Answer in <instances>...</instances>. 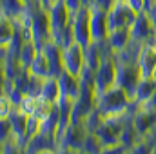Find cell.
I'll return each instance as SVG.
<instances>
[{
    "instance_id": "10",
    "label": "cell",
    "mask_w": 156,
    "mask_h": 154,
    "mask_svg": "<svg viewBox=\"0 0 156 154\" xmlns=\"http://www.w3.org/2000/svg\"><path fill=\"white\" fill-rule=\"evenodd\" d=\"M40 51L45 54V58H47V62H49L51 76L58 78L64 71H66V67H64V58H62V47H60V45H56L53 40H49V42H47Z\"/></svg>"
},
{
    "instance_id": "8",
    "label": "cell",
    "mask_w": 156,
    "mask_h": 154,
    "mask_svg": "<svg viewBox=\"0 0 156 154\" xmlns=\"http://www.w3.org/2000/svg\"><path fill=\"white\" fill-rule=\"evenodd\" d=\"M131 38L140 42V44H151V40L156 33V27L153 26L151 18L147 16V13H138L134 22L131 24Z\"/></svg>"
},
{
    "instance_id": "1",
    "label": "cell",
    "mask_w": 156,
    "mask_h": 154,
    "mask_svg": "<svg viewBox=\"0 0 156 154\" xmlns=\"http://www.w3.org/2000/svg\"><path fill=\"white\" fill-rule=\"evenodd\" d=\"M131 96L118 85H113L100 96H96V109L104 114V118L123 114L129 109Z\"/></svg>"
},
{
    "instance_id": "38",
    "label": "cell",
    "mask_w": 156,
    "mask_h": 154,
    "mask_svg": "<svg viewBox=\"0 0 156 154\" xmlns=\"http://www.w3.org/2000/svg\"><path fill=\"white\" fill-rule=\"evenodd\" d=\"M116 4H118L116 0H96V2H94V5H96V7H100V9L107 11V13H109Z\"/></svg>"
},
{
    "instance_id": "17",
    "label": "cell",
    "mask_w": 156,
    "mask_h": 154,
    "mask_svg": "<svg viewBox=\"0 0 156 154\" xmlns=\"http://www.w3.org/2000/svg\"><path fill=\"white\" fill-rule=\"evenodd\" d=\"M142 47H144V44H140L136 40H131L122 51H116L115 53V62L116 64H136Z\"/></svg>"
},
{
    "instance_id": "29",
    "label": "cell",
    "mask_w": 156,
    "mask_h": 154,
    "mask_svg": "<svg viewBox=\"0 0 156 154\" xmlns=\"http://www.w3.org/2000/svg\"><path fill=\"white\" fill-rule=\"evenodd\" d=\"M37 102H38V98H37V96H31V94H24V98H22V102H20V105H18V109H20L24 114L31 116L33 113H35Z\"/></svg>"
},
{
    "instance_id": "12",
    "label": "cell",
    "mask_w": 156,
    "mask_h": 154,
    "mask_svg": "<svg viewBox=\"0 0 156 154\" xmlns=\"http://www.w3.org/2000/svg\"><path fill=\"white\" fill-rule=\"evenodd\" d=\"M136 65L140 69L142 78L153 76V71H154V67H156V49L153 47V44H144Z\"/></svg>"
},
{
    "instance_id": "41",
    "label": "cell",
    "mask_w": 156,
    "mask_h": 154,
    "mask_svg": "<svg viewBox=\"0 0 156 154\" xmlns=\"http://www.w3.org/2000/svg\"><path fill=\"white\" fill-rule=\"evenodd\" d=\"M38 2L44 5V7H45V9H49V7L53 5V2H55V0H38Z\"/></svg>"
},
{
    "instance_id": "14",
    "label": "cell",
    "mask_w": 156,
    "mask_h": 154,
    "mask_svg": "<svg viewBox=\"0 0 156 154\" xmlns=\"http://www.w3.org/2000/svg\"><path fill=\"white\" fill-rule=\"evenodd\" d=\"M58 83H60V96L69 98L73 102L78 98L80 89H82V80H80V76H75V75L64 71L58 76Z\"/></svg>"
},
{
    "instance_id": "9",
    "label": "cell",
    "mask_w": 156,
    "mask_h": 154,
    "mask_svg": "<svg viewBox=\"0 0 156 154\" xmlns=\"http://www.w3.org/2000/svg\"><path fill=\"white\" fill-rule=\"evenodd\" d=\"M134 18H136V13L125 2H118L116 5L107 13L109 31L118 29V27H131V24L134 22Z\"/></svg>"
},
{
    "instance_id": "13",
    "label": "cell",
    "mask_w": 156,
    "mask_h": 154,
    "mask_svg": "<svg viewBox=\"0 0 156 154\" xmlns=\"http://www.w3.org/2000/svg\"><path fill=\"white\" fill-rule=\"evenodd\" d=\"M9 123H11V129H13V138L24 147L26 142H27V136H26V125H27V114H24L20 109L13 107L11 113L7 116Z\"/></svg>"
},
{
    "instance_id": "18",
    "label": "cell",
    "mask_w": 156,
    "mask_h": 154,
    "mask_svg": "<svg viewBox=\"0 0 156 154\" xmlns=\"http://www.w3.org/2000/svg\"><path fill=\"white\" fill-rule=\"evenodd\" d=\"M38 98L47 100V102H51V103H56V102H58V98H60V83H58V78L56 76L44 78L42 91H40Z\"/></svg>"
},
{
    "instance_id": "45",
    "label": "cell",
    "mask_w": 156,
    "mask_h": 154,
    "mask_svg": "<svg viewBox=\"0 0 156 154\" xmlns=\"http://www.w3.org/2000/svg\"><path fill=\"white\" fill-rule=\"evenodd\" d=\"M151 154H156V142H153V152Z\"/></svg>"
},
{
    "instance_id": "19",
    "label": "cell",
    "mask_w": 156,
    "mask_h": 154,
    "mask_svg": "<svg viewBox=\"0 0 156 154\" xmlns=\"http://www.w3.org/2000/svg\"><path fill=\"white\" fill-rule=\"evenodd\" d=\"M131 29L129 27H118V29H113L109 31V37H107V42L109 45L113 47V51H122L129 42H131Z\"/></svg>"
},
{
    "instance_id": "27",
    "label": "cell",
    "mask_w": 156,
    "mask_h": 154,
    "mask_svg": "<svg viewBox=\"0 0 156 154\" xmlns=\"http://www.w3.org/2000/svg\"><path fill=\"white\" fill-rule=\"evenodd\" d=\"M55 105H56V103H51V102H47V100H42V98H38V102H37V107H35V113H33V116H37L38 120H44V118H47V116L53 113Z\"/></svg>"
},
{
    "instance_id": "4",
    "label": "cell",
    "mask_w": 156,
    "mask_h": 154,
    "mask_svg": "<svg viewBox=\"0 0 156 154\" xmlns=\"http://www.w3.org/2000/svg\"><path fill=\"white\" fill-rule=\"evenodd\" d=\"M71 27H73L75 42L80 44L82 47H87L93 42V38H91V27H89V7H82L78 13L73 15Z\"/></svg>"
},
{
    "instance_id": "46",
    "label": "cell",
    "mask_w": 156,
    "mask_h": 154,
    "mask_svg": "<svg viewBox=\"0 0 156 154\" xmlns=\"http://www.w3.org/2000/svg\"><path fill=\"white\" fill-rule=\"evenodd\" d=\"M151 78H153V80L156 82V67H154V71H153V76H151Z\"/></svg>"
},
{
    "instance_id": "34",
    "label": "cell",
    "mask_w": 156,
    "mask_h": 154,
    "mask_svg": "<svg viewBox=\"0 0 156 154\" xmlns=\"http://www.w3.org/2000/svg\"><path fill=\"white\" fill-rule=\"evenodd\" d=\"M11 109H13V105H11L9 98L5 94H2V100H0V118H7L9 113H11Z\"/></svg>"
},
{
    "instance_id": "43",
    "label": "cell",
    "mask_w": 156,
    "mask_h": 154,
    "mask_svg": "<svg viewBox=\"0 0 156 154\" xmlns=\"http://www.w3.org/2000/svg\"><path fill=\"white\" fill-rule=\"evenodd\" d=\"M38 154H58V152H56V149H49V151H42Z\"/></svg>"
},
{
    "instance_id": "47",
    "label": "cell",
    "mask_w": 156,
    "mask_h": 154,
    "mask_svg": "<svg viewBox=\"0 0 156 154\" xmlns=\"http://www.w3.org/2000/svg\"><path fill=\"white\" fill-rule=\"evenodd\" d=\"M22 2H24V4H31L33 0H22Z\"/></svg>"
},
{
    "instance_id": "33",
    "label": "cell",
    "mask_w": 156,
    "mask_h": 154,
    "mask_svg": "<svg viewBox=\"0 0 156 154\" xmlns=\"http://www.w3.org/2000/svg\"><path fill=\"white\" fill-rule=\"evenodd\" d=\"M13 136V129L7 118H0V142H7Z\"/></svg>"
},
{
    "instance_id": "24",
    "label": "cell",
    "mask_w": 156,
    "mask_h": 154,
    "mask_svg": "<svg viewBox=\"0 0 156 154\" xmlns=\"http://www.w3.org/2000/svg\"><path fill=\"white\" fill-rule=\"evenodd\" d=\"M138 140H140V136H138V132H136V129H134V125H133V120H131V121H127V123L123 125V129H122V132H120V143L125 145L127 151H129Z\"/></svg>"
},
{
    "instance_id": "35",
    "label": "cell",
    "mask_w": 156,
    "mask_h": 154,
    "mask_svg": "<svg viewBox=\"0 0 156 154\" xmlns=\"http://www.w3.org/2000/svg\"><path fill=\"white\" fill-rule=\"evenodd\" d=\"M125 4L138 15V13H144L145 7H147V2L145 0H125Z\"/></svg>"
},
{
    "instance_id": "30",
    "label": "cell",
    "mask_w": 156,
    "mask_h": 154,
    "mask_svg": "<svg viewBox=\"0 0 156 154\" xmlns=\"http://www.w3.org/2000/svg\"><path fill=\"white\" fill-rule=\"evenodd\" d=\"M42 83H44V78L38 76H31L27 80V85H26V94H31V96H40V91H42Z\"/></svg>"
},
{
    "instance_id": "48",
    "label": "cell",
    "mask_w": 156,
    "mask_h": 154,
    "mask_svg": "<svg viewBox=\"0 0 156 154\" xmlns=\"http://www.w3.org/2000/svg\"><path fill=\"white\" fill-rule=\"evenodd\" d=\"M116 2H125V0H116Z\"/></svg>"
},
{
    "instance_id": "49",
    "label": "cell",
    "mask_w": 156,
    "mask_h": 154,
    "mask_svg": "<svg viewBox=\"0 0 156 154\" xmlns=\"http://www.w3.org/2000/svg\"><path fill=\"white\" fill-rule=\"evenodd\" d=\"M127 154H129V152H127Z\"/></svg>"
},
{
    "instance_id": "22",
    "label": "cell",
    "mask_w": 156,
    "mask_h": 154,
    "mask_svg": "<svg viewBox=\"0 0 156 154\" xmlns=\"http://www.w3.org/2000/svg\"><path fill=\"white\" fill-rule=\"evenodd\" d=\"M15 33H16V27H15L13 20H9V18L0 15V47L9 45V42L13 40Z\"/></svg>"
},
{
    "instance_id": "31",
    "label": "cell",
    "mask_w": 156,
    "mask_h": 154,
    "mask_svg": "<svg viewBox=\"0 0 156 154\" xmlns=\"http://www.w3.org/2000/svg\"><path fill=\"white\" fill-rule=\"evenodd\" d=\"M2 154H26L24 147L11 136L7 142H2Z\"/></svg>"
},
{
    "instance_id": "5",
    "label": "cell",
    "mask_w": 156,
    "mask_h": 154,
    "mask_svg": "<svg viewBox=\"0 0 156 154\" xmlns=\"http://www.w3.org/2000/svg\"><path fill=\"white\" fill-rule=\"evenodd\" d=\"M71 11L66 7L64 0H55L49 7V22H51V38L56 37L60 31H64L67 26H71Z\"/></svg>"
},
{
    "instance_id": "23",
    "label": "cell",
    "mask_w": 156,
    "mask_h": 154,
    "mask_svg": "<svg viewBox=\"0 0 156 154\" xmlns=\"http://www.w3.org/2000/svg\"><path fill=\"white\" fill-rule=\"evenodd\" d=\"M38 51L40 49L33 44V42H24V45H22V49H20V53H18V62H20V65H22L24 69H27V67L31 65V62L35 60V56H37Z\"/></svg>"
},
{
    "instance_id": "21",
    "label": "cell",
    "mask_w": 156,
    "mask_h": 154,
    "mask_svg": "<svg viewBox=\"0 0 156 154\" xmlns=\"http://www.w3.org/2000/svg\"><path fill=\"white\" fill-rule=\"evenodd\" d=\"M27 71H29V75H31V76H38V78L51 76L49 62H47V58H45V54H44L42 51L37 53V56H35V60L31 62V65L27 67Z\"/></svg>"
},
{
    "instance_id": "32",
    "label": "cell",
    "mask_w": 156,
    "mask_h": 154,
    "mask_svg": "<svg viewBox=\"0 0 156 154\" xmlns=\"http://www.w3.org/2000/svg\"><path fill=\"white\" fill-rule=\"evenodd\" d=\"M38 132H40V120L33 114L27 116V125H26V136H27V140L33 138Z\"/></svg>"
},
{
    "instance_id": "7",
    "label": "cell",
    "mask_w": 156,
    "mask_h": 154,
    "mask_svg": "<svg viewBox=\"0 0 156 154\" xmlns=\"http://www.w3.org/2000/svg\"><path fill=\"white\" fill-rule=\"evenodd\" d=\"M62 58H64V67L67 73L80 76L83 67H85V56H83V47L80 44H71L69 47L62 49Z\"/></svg>"
},
{
    "instance_id": "15",
    "label": "cell",
    "mask_w": 156,
    "mask_h": 154,
    "mask_svg": "<svg viewBox=\"0 0 156 154\" xmlns=\"http://www.w3.org/2000/svg\"><path fill=\"white\" fill-rule=\"evenodd\" d=\"M49 149H56V140L45 134H35L33 138H29L24 145V152L26 154H38L42 151H49Z\"/></svg>"
},
{
    "instance_id": "28",
    "label": "cell",
    "mask_w": 156,
    "mask_h": 154,
    "mask_svg": "<svg viewBox=\"0 0 156 154\" xmlns=\"http://www.w3.org/2000/svg\"><path fill=\"white\" fill-rule=\"evenodd\" d=\"M151 152H153V142L149 138H140L129 149V154H151Z\"/></svg>"
},
{
    "instance_id": "6",
    "label": "cell",
    "mask_w": 156,
    "mask_h": 154,
    "mask_svg": "<svg viewBox=\"0 0 156 154\" xmlns=\"http://www.w3.org/2000/svg\"><path fill=\"white\" fill-rule=\"evenodd\" d=\"M89 27H91V38L93 42H104L109 37V26H107V11L93 5L89 7Z\"/></svg>"
},
{
    "instance_id": "11",
    "label": "cell",
    "mask_w": 156,
    "mask_h": 154,
    "mask_svg": "<svg viewBox=\"0 0 156 154\" xmlns=\"http://www.w3.org/2000/svg\"><path fill=\"white\" fill-rule=\"evenodd\" d=\"M133 125H134L140 138H147L156 129V114L151 113V111H145L144 107H140L133 116Z\"/></svg>"
},
{
    "instance_id": "20",
    "label": "cell",
    "mask_w": 156,
    "mask_h": 154,
    "mask_svg": "<svg viewBox=\"0 0 156 154\" xmlns=\"http://www.w3.org/2000/svg\"><path fill=\"white\" fill-rule=\"evenodd\" d=\"M26 9V4L22 0H0V11L2 16L9 18V20H16L22 16Z\"/></svg>"
},
{
    "instance_id": "40",
    "label": "cell",
    "mask_w": 156,
    "mask_h": 154,
    "mask_svg": "<svg viewBox=\"0 0 156 154\" xmlns=\"http://www.w3.org/2000/svg\"><path fill=\"white\" fill-rule=\"evenodd\" d=\"M145 13H147V16L151 18V22H153V26L156 27V0H153V2L149 4V7L145 9Z\"/></svg>"
},
{
    "instance_id": "16",
    "label": "cell",
    "mask_w": 156,
    "mask_h": 154,
    "mask_svg": "<svg viewBox=\"0 0 156 154\" xmlns=\"http://www.w3.org/2000/svg\"><path fill=\"white\" fill-rule=\"evenodd\" d=\"M154 91H156V82L154 80H153V78H142V80L138 82V85H136V89H134L131 100L142 107V105L153 96Z\"/></svg>"
},
{
    "instance_id": "42",
    "label": "cell",
    "mask_w": 156,
    "mask_h": 154,
    "mask_svg": "<svg viewBox=\"0 0 156 154\" xmlns=\"http://www.w3.org/2000/svg\"><path fill=\"white\" fill-rule=\"evenodd\" d=\"M94 2H96V0H83V5H85V7H93Z\"/></svg>"
},
{
    "instance_id": "37",
    "label": "cell",
    "mask_w": 156,
    "mask_h": 154,
    "mask_svg": "<svg viewBox=\"0 0 156 154\" xmlns=\"http://www.w3.org/2000/svg\"><path fill=\"white\" fill-rule=\"evenodd\" d=\"M64 4H66V7L71 11V15L78 13L82 7H85V5H83V0H64Z\"/></svg>"
},
{
    "instance_id": "26",
    "label": "cell",
    "mask_w": 156,
    "mask_h": 154,
    "mask_svg": "<svg viewBox=\"0 0 156 154\" xmlns=\"http://www.w3.org/2000/svg\"><path fill=\"white\" fill-rule=\"evenodd\" d=\"M82 151H83L85 154H102V151H104V145L100 143V140L96 138V134L89 132V134L85 136V142H83Z\"/></svg>"
},
{
    "instance_id": "25",
    "label": "cell",
    "mask_w": 156,
    "mask_h": 154,
    "mask_svg": "<svg viewBox=\"0 0 156 154\" xmlns=\"http://www.w3.org/2000/svg\"><path fill=\"white\" fill-rule=\"evenodd\" d=\"M104 121H105L104 114L94 107V109L87 114V118L83 120V127H85V131H87V132H93V134H94V132H96V129H98Z\"/></svg>"
},
{
    "instance_id": "39",
    "label": "cell",
    "mask_w": 156,
    "mask_h": 154,
    "mask_svg": "<svg viewBox=\"0 0 156 154\" xmlns=\"http://www.w3.org/2000/svg\"><path fill=\"white\" fill-rule=\"evenodd\" d=\"M142 107H144L145 111H151V113H154V114H156V91L153 93V96H151V98L142 105Z\"/></svg>"
},
{
    "instance_id": "2",
    "label": "cell",
    "mask_w": 156,
    "mask_h": 154,
    "mask_svg": "<svg viewBox=\"0 0 156 154\" xmlns=\"http://www.w3.org/2000/svg\"><path fill=\"white\" fill-rule=\"evenodd\" d=\"M89 132L85 131L83 125H73L69 123L66 131L56 138V151L58 149H67V151H82L85 136Z\"/></svg>"
},
{
    "instance_id": "36",
    "label": "cell",
    "mask_w": 156,
    "mask_h": 154,
    "mask_svg": "<svg viewBox=\"0 0 156 154\" xmlns=\"http://www.w3.org/2000/svg\"><path fill=\"white\" fill-rule=\"evenodd\" d=\"M127 147L122 145V143H116V145H109V147H104L102 154H127Z\"/></svg>"
},
{
    "instance_id": "44",
    "label": "cell",
    "mask_w": 156,
    "mask_h": 154,
    "mask_svg": "<svg viewBox=\"0 0 156 154\" xmlns=\"http://www.w3.org/2000/svg\"><path fill=\"white\" fill-rule=\"evenodd\" d=\"M151 44H153V47L156 49V33H154V37H153V40H151Z\"/></svg>"
},
{
    "instance_id": "3",
    "label": "cell",
    "mask_w": 156,
    "mask_h": 154,
    "mask_svg": "<svg viewBox=\"0 0 156 154\" xmlns=\"http://www.w3.org/2000/svg\"><path fill=\"white\" fill-rule=\"evenodd\" d=\"M140 80H142V75L136 64H116V83L115 85L122 87L129 96H133Z\"/></svg>"
}]
</instances>
